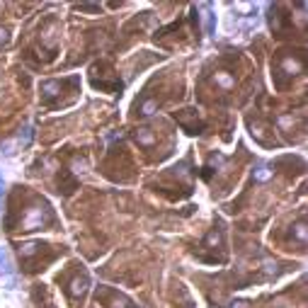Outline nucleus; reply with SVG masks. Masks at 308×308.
<instances>
[{
    "mask_svg": "<svg viewBox=\"0 0 308 308\" xmlns=\"http://www.w3.org/2000/svg\"><path fill=\"white\" fill-rule=\"evenodd\" d=\"M88 284H90V279L85 277V274H80V277L70 279V287H68L70 296H83V294L88 291Z\"/></svg>",
    "mask_w": 308,
    "mask_h": 308,
    "instance_id": "nucleus-2",
    "label": "nucleus"
},
{
    "mask_svg": "<svg viewBox=\"0 0 308 308\" xmlns=\"http://www.w3.org/2000/svg\"><path fill=\"white\" fill-rule=\"evenodd\" d=\"M0 41H3V44L8 41V32H5V30H0Z\"/></svg>",
    "mask_w": 308,
    "mask_h": 308,
    "instance_id": "nucleus-8",
    "label": "nucleus"
},
{
    "mask_svg": "<svg viewBox=\"0 0 308 308\" xmlns=\"http://www.w3.org/2000/svg\"><path fill=\"white\" fill-rule=\"evenodd\" d=\"M301 68H303V63H301V61H294L291 56H284L281 63H279V73H281V75H287V78L296 75Z\"/></svg>",
    "mask_w": 308,
    "mask_h": 308,
    "instance_id": "nucleus-1",
    "label": "nucleus"
},
{
    "mask_svg": "<svg viewBox=\"0 0 308 308\" xmlns=\"http://www.w3.org/2000/svg\"><path fill=\"white\" fill-rule=\"evenodd\" d=\"M214 80H216V85H221V88H233L236 85V78L230 75V73H223V70H219L216 75H214Z\"/></svg>",
    "mask_w": 308,
    "mask_h": 308,
    "instance_id": "nucleus-3",
    "label": "nucleus"
},
{
    "mask_svg": "<svg viewBox=\"0 0 308 308\" xmlns=\"http://www.w3.org/2000/svg\"><path fill=\"white\" fill-rule=\"evenodd\" d=\"M136 141H139L141 146H153L156 143V136L148 129H141V131H136Z\"/></svg>",
    "mask_w": 308,
    "mask_h": 308,
    "instance_id": "nucleus-4",
    "label": "nucleus"
},
{
    "mask_svg": "<svg viewBox=\"0 0 308 308\" xmlns=\"http://www.w3.org/2000/svg\"><path fill=\"white\" fill-rule=\"evenodd\" d=\"M294 233H296V238L301 240V243H306V223H303V219L294 226Z\"/></svg>",
    "mask_w": 308,
    "mask_h": 308,
    "instance_id": "nucleus-6",
    "label": "nucleus"
},
{
    "mask_svg": "<svg viewBox=\"0 0 308 308\" xmlns=\"http://www.w3.org/2000/svg\"><path fill=\"white\" fill-rule=\"evenodd\" d=\"M37 250V245H24V248H20V252H22V258H27V255H32Z\"/></svg>",
    "mask_w": 308,
    "mask_h": 308,
    "instance_id": "nucleus-7",
    "label": "nucleus"
},
{
    "mask_svg": "<svg viewBox=\"0 0 308 308\" xmlns=\"http://www.w3.org/2000/svg\"><path fill=\"white\" fill-rule=\"evenodd\" d=\"M156 110H158V102H156V99H148V102H143V107H141V114H143V117H150V114H153Z\"/></svg>",
    "mask_w": 308,
    "mask_h": 308,
    "instance_id": "nucleus-5",
    "label": "nucleus"
}]
</instances>
